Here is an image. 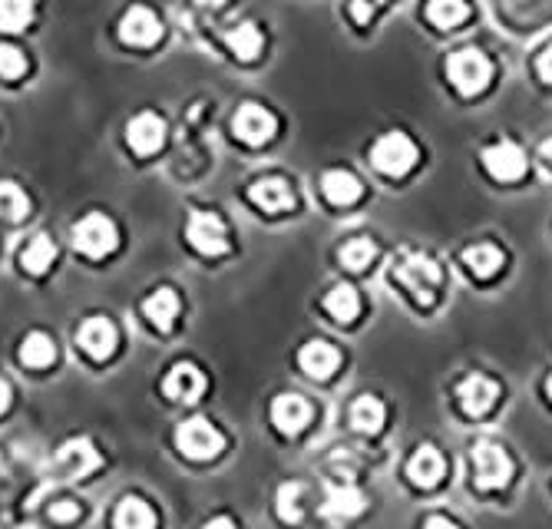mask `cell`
<instances>
[{
  "label": "cell",
  "mask_w": 552,
  "mask_h": 529,
  "mask_svg": "<svg viewBox=\"0 0 552 529\" xmlns=\"http://www.w3.org/2000/svg\"><path fill=\"white\" fill-rule=\"evenodd\" d=\"M80 344H83V351H90V358L106 361V358L113 354V348H116V328H113L106 318H90V321H83V328H80Z\"/></svg>",
  "instance_id": "cell-19"
},
{
  "label": "cell",
  "mask_w": 552,
  "mask_h": 529,
  "mask_svg": "<svg viewBox=\"0 0 552 529\" xmlns=\"http://www.w3.org/2000/svg\"><path fill=\"white\" fill-rule=\"evenodd\" d=\"M397 278L400 285L410 288L417 305H434V288L440 285V265L424 252H407L397 262Z\"/></svg>",
  "instance_id": "cell-1"
},
{
  "label": "cell",
  "mask_w": 552,
  "mask_h": 529,
  "mask_svg": "<svg viewBox=\"0 0 552 529\" xmlns=\"http://www.w3.org/2000/svg\"><path fill=\"white\" fill-rule=\"evenodd\" d=\"M116 529H156V513L153 506L139 496H123L116 506V516H113Z\"/></svg>",
  "instance_id": "cell-22"
},
{
  "label": "cell",
  "mask_w": 552,
  "mask_h": 529,
  "mask_svg": "<svg viewBox=\"0 0 552 529\" xmlns=\"http://www.w3.org/2000/svg\"><path fill=\"white\" fill-rule=\"evenodd\" d=\"M143 311H146V318L153 321L159 331H169L172 321H176V315H179V295L172 288H159V291H153V295L146 298Z\"/></svg>",
  "instance_id": "cell-23"
},
{
  "label": "cell",
  "mask_w": 552,
  "mask_h": 529,
  "mask_svg": "<svg viewBox=\"0 0 552 529\" xmlns=\"http://www.w3.org/2000/svg\"><path fill=\"white\" fill-rule=\"evenodd\" d=\"M371 163H374L377 172H384V176H404V172H410L417 163L414 139L404 136V133L381 136L371 149Z\"/></svg>",
  "instance_id": "cell-4"
},
{
  "label": "cell",
  "mask_w": 552,
  "mask_h": 529,
  "mask_svg": "<svg viewBox=\"0 0 552 529\" xmlns=\"http://www.w3.org/2000/svg\"><path fill=\"white\" fill-rule=\"evenodd\" d=\"M381 4H384V0H351V17L357 20V24H367V20H371V14Z\"/></svg>",
  "instance_id": "cell-37"
},
{
  "label": "cell",
  "mask_w": 552,
  "mask_h": 529,
  "mask_svg": "<svg viewBox=\"0 0 552 529\" xmlns=\"http://www.w3.org/2000/svg\"><path fill=\"white\" fill-rule=\"evenodd\" d=\"M496 397H500V384L490 381L486 374H470L467 381L457 387V401H460L463 414H467V417L490 414V407L496 404Z\"/></svg>",
  "instance_id": "cell-11"
},
{
  "label": "cell",
  "mask_w": 552,
  "mask_h": 529,
  "mask_svg": "<svg viewBox=\"0 0 552 529\" xmlns=\"http://www.w3.org/2000/svg\"><path fill=\"white\" fill-rule=\"evenodd\" d=\"M536 70H539V77H543L546 83H552V43H549V47H546L543 53H539Z\"/></svg>",
  "instance_id": "cell-38"
},
{
  "label": "cell",
  "mask_w": 552,
  "mask_h": 529,
  "mask_svg": "<svg viewBox=\"0 0 552 529\" xmlns=\"http://www.w3.org/2000/svg\"><path fill=\"white\" fill-rule=\"evenodd\" d=\"M159 37L162 24L149 7H129L119 20V40L129 43V47H153Z\"/></svg>",
  "instance_id": "cell-8"
},
{
  "label": "cell",
  "mask_w": 552,
  "mask_h": 529,
  "mask_svg": "<svg viewBox=\"0 0 552 529\" xmlns=\"http://www.w3.org/2000/svg\"><path fill=\"white\" fill-rule=\"evenodd\" d=\"M513 477V460L500 444L483 440L473 447V480L480 490H500Z\"/></svg>",
  "instance_id": "cell-3"
},
{
  "label": "cell",
  "mask_w": 552,
  "mask_h": 529,
  "mask_svg": "<svg viewBox=\"0 0 552 529\" xmlns=\"http://www.w3.org/2000/svg\"><path fill=\"white\" fill-rule=\"evenodd\" d=\"M546 394H549V401H552V374L546 377Z\"/></svg>",
  "instance_id": "cell-43"
},
{
  "label": "cell",
  "mask_w": 552,
  "mask_h": 529,
  "mask_svg": "<svg viewBox=\"0 0 552 529\" xmlns=\"http://www.w3.org/2000/svg\"><path fill=\"white\" fill-rule=\"evenodd\" d=\"M53 358H57V344L40 331L27 334L24 344H20V361H24L27 367H47V364H53Z\"/></svg>",
  "instance_id": "cell-28"
},
{
  "label": "cell",
  "mask_w": 552,
  "mask_h": 529,
  "mask_svg": "<svg viewBox=\"0 0 552 529\" xmlns=\"http://www.w3.org/2000/svg\"><path fill=\"white\" fill-rule=\"evenodd\" d=\"M463 262H467V268L476 275V278H490L500 272V265H503V252L496 245L490 242H483V245H470L467 252H463Z\"/></svg>",
  "instance_id": "cell-27"
},
{
  "label": "cell",
  "mask_w": 552,
  "mask_h": 529,
  "mask_svg": "<svg viewBox=\"0 0 552 529\" xmlns=\"http://www.w3.org/2000/svg\"><path fill=\"white\" fill-rule=\"evenodd\" d=\"M272 420L281 434H298L311 420V404L301 394H278L272 404Z\"/></svg>",
  "instance_id": "cell-14"
},
{
  "label": "cell",
  "mask_w": 552,
  "mask_h": 529,
  "mask_svg": "<svg viewBox=\"0 0 552 529\" xmlns=\"http://www.w3.org/2000/svg\"><path fill=\"white\" fill-rule=\"evenodd\" d=\"M225 43H229V50L235 53L238 60H255L258 53H262V30H258L255 24H238L232 27L229 34H225Z\"/></svg>",
  "instance_id": "cell-26"
},
{
  "label": "cell",
  "mask_w": 552,
  "mask_h": 529,
  "mask_svg": "<svg viewBox=\"0 0 552 529\" xmlns=\"http://www.w3.org/2000/svg\"><path fill=\"white\" fill-rule=\"evenodd\" d=\"M443 470H447V463H443L440 450L430 447V444L417 447L414 457H410V463H407V477L414 480L417 487H424V490L437 487L440 477H443Z\"/></svg>",
  "instance_id": "cell-16"
},
{
  "label": "cell",
  "mask_w": 552,
  "mask_h": 529,
  "mask_svg": "<svg viewBox=\"0 0 552 529\" xmlns=\"http://www.w3.org/2000/svg\"><path fill=\"white\" fill-rule=\"evenodd\" d=\"M248 199H252L262 212H288L295 205V196H291L285 179H258L248 189Z\"/></svg>",
  "instance_id": "cell-17"
},
{
  "label": "cell",
  "mask_w": 552,
  "mask_h": 529,
  "mask_svg": "<svg viewBox=\"0 0 552 529\" xmlns=\"http://www.w3.org/2000/svg\"><path fill=\"white\" fill-rule=\"evenodd\" d=\"M202 529H235V523L229 520V516H215V520H209Z\"/></svg>",
  "instance_id": "cell-40"
},
{
  "label": "cell",
  "mask_w": 552,
  "mask_h": 529,
  "mask_svg": "<svg viewBox=\"0 0 552 529\" xmlns=\"http://www.w3.org/2000/svg\"><path fill=\"white\" fill-rule=\"evenodd\" d=\"M53 258H57V245H53L47 235H37V239L24 248V255H20V265H24L30 275H40V272H47Z\"/></svg>",
  "instance_id": "cell-31"
},
{
  "label": "cell",
  "mask_w": 552,
  "mask_h": 529,
  "mask_svg": "<svg viewBox=\"0 0 552 529\" xmlns=\"http://www.w3.org/2000/svg\"><path fill=\"white\" fill-rule=\"evenodd\" d=\"M467 4L463 0H430L427 4V20L430 24H437L440 30H450L467 20Z\"/></svg>",
  "instance_id": "cell-30"
},
{
  "label": "cell",
  "mask_w": 552,
  "mask_h": 529,
  "mask_svg": "<svg viewBox=\"0 0 552 529\" xmlns=\"http://www.w3.org/2000/svg\"><path fill=\"white\" fill-rule=\"evenodd\" d=\"M483 166L493 179L513 182L526 172V153L516 143H510V139H503V143H493L483 149Z\"/></svg>",
  "instance_id": "cell-9"
},
{
  "label": "cell",
  "mask_w": 552,
  "mask_h": 529,
  "mask_svg": "<svg viewBox=\"0 0 552 529\" xmlns=\"http://www.w3.org/2000/svg\"><path fill=\"white\" fill-rule=\"evenodd\" d=\"M298 364L305 367V371L311 377H318V381H324L328 374H334L341 367V351L334 348L331 341H308L305 348L298 351Z\"/></svg>",
  "instance_id": "cell-15"
},
{
  "label": "cell",
  "mask_w": 552,
  "mask_h": 529,
  "mask_svg": "<svg viewBox=\"0 0 552 529\" xmlns=\"http://www.w3.org/2000/svg\"><path fill=\"white\" fill-rule=\"evenodd\" d=\"M275 116L265 110V106H258V103H245V106H238V113H235V133L238 139H245L248 146H262L268 143V139L275 136Z\"/></svg>",
  "instance_id": "cell-10"
},
{
  "label": "cell",
  "mask_w": 552,
  "mask_h": 529,
  "mask_svg": "<svg viewBox=\"0 0 552 529\" xmlns=\"http://www.w3.org/2000/svg\"><path fill=\"white\" fill-rule=\"evenodd\" d=\"M351 427L357 434H377L384 427V404L371 394H361L351 404Z\"/></svg>",
  "instance_id": "cell-25"
},
{
  "label": "cell",
  "mask_w": 552,
  "mask_h": 529,
  "mask_svg": "<svg viewBox=\"0 0 552 529\" xmlns=\"http://www.w3.org/2000/svg\"><path fill=\"white\" fill-rule=\"evenodd\" d=\"M377 255V248L371 239H351L341 248V265L351 268V272H361L364 265H371V258Z\"/></svg>",
  "instance_id": "cell-33"
},
{
  "label": "cell",
  "mask_w": 552,
  "mask_h": 529,
  "mask_svg": "<svg viewBox=\"0 0 552 529\" xmlns=\"http://www.w3.org/2000/svg\"><path fill=\"white\" fill-rule=\"evenodd\" d=\"M30 212V199L27 192L17 186V182H0V215L10 222L24 219V215Z\"/></svg>",
  "instance_id": "cell-32"
},
{
  "label": "cell",
  "mask_w": 552,
  "mask_h": 529,
  "mask_svg": "<svg viewBox=\"0 0 552 529\" xmlns=\"http://www.w3.org/2000/svg\"><path fill=\"white\" fill-rule=\"evenodd\" d=\"M186 232L189 242L202 255H222L229 248V232H225V222L215 212H192Z\"/></svg>",
  "instance_id": "cell-7"
},
{
  "label": "cell",
  "mask_w": 552,
  "mask_h": 529,
  "mask_svg": "<svg viewBox=\"0 0 552 529\" xmlns=\"http://www.w3.org/2000/svg\"><path fill=\"white\" fill-rule=\"evenodd\" d=\"M7 404H10V387H7L4 381H0V414L7 410Z\"/></svg>",
  "instance_id": "cell-41"
},
{
  "label": "cell",
  "mask_w": 552,
  "mask_h": 529,
  "mask_svg": "<svg viewBox=\"0 0 552 529\" xmlns=\"http://www.w3.org/2000/svg\"><path fill=\"white\" fill-rule=\"evenodd\" d=\"M424 529H457V523H450L447 516H430Z\"/></svg>",
  "instance_id": "cell-39"
},
{
  "label": "cell",
  "mask_w": 552,
  "mask_h": 529,
  "mask_svg": "<svg viewBox=\"0 0 552 529\" xmlns=\"http://www.w3.org/2000/svg\"><path fill=\"white\" fill-rule=\"evenodd\" d=\"M50 516L57 523H73L80 516V506L77 503H70V500H60V503H53L50 506Z\"/></svg>",
  "instance_id": "cell-36"
},
{
  "label": "cell",
  "mask_w": 552,
  "mask_h": 529,
  "mask_svg": "<svg viewBox=\"0 0 552 529\" xmlns=\"http://www.w3.org/2000/svg\"><path fill=\"white\" fill-rule=\"evenodd\" d=\"M24 73H27V57L17 47L4 43V47H0V77L17 80V77H24Z\"/></svg>",
  "instance_id": "cell-35"
},
{
  "label": "cell",
  "mask_w": 552,
  "mask_h": 529,
  "mask_svg": "<svg viewBox=\"0 0 552 529\" xmlns=\"http://www.w3.org/2000/svg\"><path fill=\"white\" fill-rule=\"evenodd\" d=\"M162 391H166V397H172V401H196V397H202L205 391V377L196 364L189 361H179L169 367L166 381H162Z\"/></svg>",
  "instance_id": "cell-12"
},
{
  "label": "cell",
  "mask_w": 552,
  "mask_h": 529,
  "mask_svg": "<svg viewBox=\"0 0 552 529\" xmlns=\"http://www.w3.org/2000/svg\"><path fill=\"white\" fill-rule=\"evenodd\" d=\"M176 447L192 460H212V457H219L222 453L225 437L205 417H192V420H186V424H179Z\"/></svg>",
  "instance_id": "cell-5"
},
{
  "label": "cell",
  "mask_w": 552,
  "mask_h": 529,
  "mask_svg": "<svg viewBox=\"0 0 552 529\" xmlns=\"http://www.w3.org/2000/svg\"><path fill=\"white\" fill-rule=\"evenodd\" d=\"M447 77L463 96H473V93L486 90V83H490V77H493V63L486 60V53L473 50V47L457 50L447 60Z\"/></svg>",
  "instance_id": "cell-2"
},
{
  "label": "cell",
  "mask_w": 552,
  "mask_h": 529,
  "mask_svg": "<svg viewBox=\"0 0 552 529\" xmlns=\"http://www.w3.org/2000/svg\"><path fill=\"white\" fill-rule=\"evenodd\" d=\"M321 192L331 205H351V202L361 199V179H357L354 172L331 169V172H324Z\"/></svg>",
  "instance_id": "cell-21"
},
{
  "label": "cell",
  "mask_w": 552,
  "mask_h": 529,
  "mask_svg": "<svg viewBox=\"0 0 552 529\" xmlns=\"http://www.w3.org/2000/svg\"><path fill=\"white\" fill-rule=\"evenodd\" d=\"M364 506L367 500L361 490L351 487V483H334V487H328V500H324V516L328 520H354Z\"/></svg>",
  "instance_id": "cell-18"
},
{
  "label": "cell",
  "mask_w": 552,
  "mask_h": 529,
  "mask_svg": "<svg viewBox=\"0 0 552 529\" xmlns=\"http://www.w3.org/2000/svg\"><path fill=\"white\" fill-rule=\"evenodd\" d=\"M324 311H328L331 318H338V321H354L357 318V311H361V298H357V288L348 285V282H338L334 285L328 295H324Z\"/></svg>",
  "instance_id": "cell-24"
},
{
  "label": "cell",
  "mask_w": 552,
  "mask_h": 529,
  "mask_svg": "<svg viewBox=\"0 0 552 529\" xmlns=\"http://www.w3.org/2000/svg\"><path fill=\"white\" fill-rule=\"evenodd\" d=\"M126 139L139 156H149L166 143V123H162L156 113H139L136 120H129Z\"/></svg>",
  "instance_id": "cell-13"
},
{
  "label": "cell",
  "mask_w": 552,
  "mask_h": 529,
  "mask_svg": "<svg viewBox=\"0 0 552 529\" xmlns=\"http://www.w3.org/2000/svg\"><path fill=\"white\" fill-rule=\"evenodd\" d=\"M57 463L70 473V477H86V473L100 470V453H96L90 440H70V444L57 453Z\"/></svg>",
  "instance_id": "cell-20"
},
{
  "label": "cell",
  "mask_w": 552,
  "mask_h": 529,
  "mask_svg": "<svg viewBox=\"0 0 552 529\" xmlns=\"http://www.w3.org/2000/svg\"><path fill=\"white\" fill-rule=\"evenodd\" d=\"M278 516L285 523L301 520V483H285L278 490Z\"/></svg>",
  "instance_id": "cell-34"
},
{
  "label": "cell",
  "mask_w": 552,
  "mask_h": 529,
  "mask_svg": "<svg viewBox=\"0 0 552 529\" xmlns=\"http://www.w3.org/2000/svg\"><path fill=\"white\" fill-rule=\"evenodd\" d=\"M116 242H119L116 225L100 212L86 215V219H80L77 225H73V245H77V252L90 255V258L110 255L116 248Z\"/></svg>",
  "instance_id": "cell-6"
},
{
  "label": "cell",
  "mask_w": 552,
  "mask_h": 529,
  "mask_svg": "<svg viewBox=\"0 0 552 529\" xmlns=\"http://www.w3.org/2000/svg\"><path fill=\"white\" fill-rule=\"evenodd\" d=\"M196 4H199V7H222L225 0H196Z\"/></svg>",
  "instance_id": "cell-42"
},
{
  "label": "cell",
  "mask_w": 552,
  "mask_h": 529,
  "mask_svg": "<svg viewBox=\"0 0 552 529\" xmlns=\"http://www.w3.org/2000/svg\"><path fill=\"white\" fill-rule=\"evenodd\" d=\"M30 20H34V0H0V30L17 34L30 27Z\"/></svg>",
  "instance_id": "cell-29"
}]
</instances>
